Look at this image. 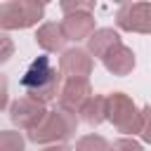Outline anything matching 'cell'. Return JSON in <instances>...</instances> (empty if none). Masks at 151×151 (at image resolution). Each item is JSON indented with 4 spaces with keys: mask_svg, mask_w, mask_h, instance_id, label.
I'll return each instance as SVG.
<instances>
[{
    "mask_svg": "<svg viewBox=\"0 0 151 151\" xmlns=\"http://www.w3.org/2000/svg\"><path fill=\"white\" fill-rule=\"evenodd\" d=\"M116 24L130 33H151V2H123L116 12Z\"/></svg>",
    "mask_w": 151,
    "mask_h": 151,
    "instance_id": "cell-5",
    "label": "cell"
},
{
    "mask_svg": "<svg viewBox=\"0 0 151 151\" xmlns=\"http://www.w3.org/2000/svg\"><path fill=\"white\" fill-rule=\"evenodd\" d=\"M59 7H61V12H64V14L80 12V9H87V12H92V9H94V2H61Z\"/></svg>",
    "mask_w": 151,
    "mask_h": 151,
    "instance_id": "cell-19",
    "label": "cell"
},
{
    "mask_svg": "<svg viewBox=\"0 0 151 151\" xmlns=\"http://www.w3.org/2000/svg\"><path fill=\"white\" fill-rule=\"evenodd\" d=\"M26 139L17 130H0V151H24Z\"/></svg>",
    "mask_w": 151,
    "mask_h": 151,
    "instance_id": "cell-14",
    "label": "cell"
},
{
    "mask_svg": "<svg viewBox=\"0 0 151 151\" xmlns=\"http://www.w3.org/2000/svg\"><path fill=\"white\" fill-rule=\"evenodd\" d=\"M76 127H78V116L64 109H54L47 111L45 120L33 132H28V139L35 144H61L76 134Z\"/></svg>",
    "mask_w": 151,
    "mask_h": 151,
    "instance_id": "cell-2",
    "label": "cell"
},
{
    "mask_svg": "<svg viewBox=\"0 0 151 151\" xmlns=\"http://www.w3.org/2000/svg\"><path fill=\"white\" fill-rule=\"evenodd\" d=\"M92 68H94V61H92L90 52L83 47L64 50L59 57V73L66 76V80H87Z\"/></svg>",
    "mask_w": 151,
    "mask_h": 151,
    "instance_id": "cell-7",
    "label": "cell"
},
{
    "mask_svg": "<svg viewBox=\"0 0 151 151\" xmlns=\"http://www.w3.org/2000/svg\"><path fill=\"white\" fill-rule=\"evenodd\" d=\"M47 116V106L31 99V97H19L12 101L9 106V118L12 123L19 127V130H26V132H33Z\"/></svg>",
    "mask_w": 151,
    "mask_h": 151,
    "instance_id": "cell-6",
    "label": "cell"
},
{
    "mask_svg": "<svg viewBox=\"0 0 151 151\" xmlns=\"http://www.w3.org/2000/svg\"><path fill=\"white\" fill-rule=\"evenodd\" d=\"M35 42L45 50V52H64L66 47V35L61 31V24L57 21H45L38 31H35Z\"/></svg>",
    "mask_w": 151,
    "mask_h": 151,
    "instance_id": "cell-11",
    "label": "cell"
},
{
    "mask_svg": "<svg viewBox=\"0 0 151 151\" xmlns=\"http://www.w3.org/2000/svg\"><path fill=\"white\" fill-rule=\"evenodd\" d=\"M61 73L52 66L50 57H38L31 61V66L24 71L21 76V87L26 90V97L40 101V104H47L52 99H59V92H61Z\"/></svg>",
    "mask_w": 151,
    "mask_h": 151,
    "instance_id": "cell-1",
    "label": "cell"
},
{
    "mask_svg": "<svg viewBox=\"0 0 151 151\" xmlns=\"http://www.w3.org/2000/svg\"><path fill=\"white\" fill-rule=\"evenodd\" d=\"M9 57H14V42L9 35L0 33V66L9 61Z\"/></svg>",
    "mask_w": 151,
    "mask_h": 151,
    "instance_id": "cell-16",
    "label": "cell"
},
{
    "mask_svg": "<svg viewBox=\"0 0 151 151\" xmlns=\"http://www.w3.org/2000/svg\"><path fill=\"white\" fill-rule=\"evenodd\" d=\"M142 139L146 144H151V106H144L142 109Z\"/></svg>",
    "mask_w": 151,
    "mask_h": 151,
    "instance_id": "cell-18",
    "label": "cell"
},
{
    "mask_svg": "<svg viewBox=\"0 0 151 151\" xmlns=\"http://www.w3.org/2000/svg\"><path fill=\"white\" fill-rule=\"evenodd\" d=\"M45 151H73V149L66 146V144H52V146H47Z\"/></svg>",
    "mask_w": 151,
    "mask_h": 151,
    "instance_id": "cell-21",
    "label": "cell"
},
{
    "mask_svg": "<svg viewBox=\"0 0 151 151\" xmlns=\"http://www.w3.org/2000/svg\"><path fill=\"white\" fill-rule=\"evenodd\" d=\"M123 40H120V35H118V31H113V28H97L90 38H87V52L92 54V57H99V59H104L116 45H120Z\"/></svg>",
    "mask_w": 151,
    "mask_h": 151,
    "instance_id": "cell-12",
    "label": "cell"
},
{
    "mask_svg": "<svg viewBox=\"0 0 151 151\" xmlns=\"http://www.w3.org/2000/svg\"><path fill=\"white\" fill-rule=\"evenodd\" d=\"M90 97H92L90 80H64L61 92H59V109L78 116V111Z\"/></svg>",
    "mask_w": 151,
    "mask_h": 151,
    "instance_id": "cell-8",
    "label": "cell"
},
{
    "mask_svg": "<svg viewBox=\"0 0 151 151\" xmlns=\"http://www.w3.org/2000/svg\"><path fill=\"white\" fill-rule=\"evenodd\" d=\"M111 151H144L139 142L130 139V137H123V139H116L111 144Z\"/></svg>",
    "mask_w": 151,
    "mask_h": 151,
    "instance_id": "cell-17",
    "label": "cell"
},
{
    "mask_svg": "<svg viewBox=\"0 0 151 151\" xmlns=\"http://www.w3.org/2000/svg\"><path fill=\"white\" fill-rule=\"evenodd\" d=\"M45 14V5L38 0H9L0 5V31H17L35 26Z\"/></svg>",
    "mask_w": 151,
    "mask_h": 151,
    "instance_id": "cell-4",
    "label": "cell"
},
{
    "mask_svg": "<svg viewBox=\"0 0 151 151\" xmlns=\"http://www.w3.org/2000/svg\"><path fill=\"white\" fill-rule=\"evenodd\" d=\"M61 31L66 35V40H87L97 28H94V17L92 12L87 9H80V12H71V14H64L61 19Z\"/></svg>",
    "mask_w": 151,
    "mask_h": 151,
    "instance_id": "cell-9",
    "label": "cell"
},
{
    "mask_svg": "<svg viewBox=\"0 0 151 151\" xmlns=\"http://www.w3.org/2000/svg\"><path fill=\"white\" fill-rule=\"evenodd\" d=\"M106 120H111L116 125V130L123 134H139L142 132V111L123 92L106 94Z\"/></svg>",
    "mask_w": 151,
    "mask_h": 151,
    "instance_id": "cell-3",
    "label": "cell"
},
{
    "mask_svg": "<svg viewBox=\"0 0 151 151\" xmlns=\"http://www.w3.org/2000/svg\"><path fill=\"white\" fill-rule=\"evenodd\" d=\"M78 113H80V118H83L90 127L101 125V123L106 120V97H104V94H92V97L83 104V109H80Z\"/></svg>",
    "mask_w": 151,
    "mask_h": 151,
    "instance_id": "cell-13",
    "label": "cell"
},
{
    "mask_svg": "<svg viewBox=\"0 0 151 151\" xmlns=\"http://www.w3.org/2000/svg\"><path fill=\"white\" fill-rule=\"evenodd\" d=\"M76 151H111V144L101 134H85L76 142Z\"/></svg>",
    "mask_w": 151,
    "mask_h": 151,
    "instance_id": "cell-15",
    "label": "cell"
},
{
    "mask_svg": "<svg viewBox=\"0 0 151 151\" xmlns=\"http://www.w3.org/2000/svg\"><path fill=\"white\" fill-rule=\"evenodd\" d=\"M104 68L109 71V73H113V76H127V73H132V68H134V52L127 47V45H116L104 59Z\"/></svg>",
    "mask_w": 151,
    "mask_h": 151,
    "instance_id": "cell-10",
    "label": "cell"
},
{
    "mask_svg": "<svg viewBox=\"0 0 151 151\" xmlns=\"http://www.w3.org/2000/svg\"><path fill=\"white\" fill-rule=\"evenodd\" d=\"M7 94H9V90H7V78L0 73V111L7 106V99H9Z\"/></svg>",
    "mask_w": 151,
    "mask_h": 151,
    "instance_id": "cell-20",
    "label": "cell"
}]
</instances>
